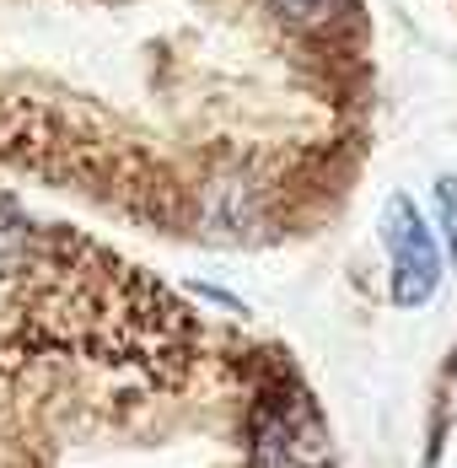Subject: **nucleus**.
I'll use <instances>...</instances> for the list:
<instances>
[{
  "label": "nucleus",
  "instance_id": "nucleus-4",
  "mask_svg": "<svg viewBox=\"0 0 457 468\" xmlns=\"http://www.w3.org/2000/svg\"><path fill=\"white\" fill-rule=\"evenodd\" d=\"M274 5H280L285 16H296V22H318L334 0H274Z\"/></svg>",
  "mask_w": 457,
  "mask_h": 468
},
{
  "label": "nucleus",
  "instance_id": "nucleus-2",
  "mask_svg": "<svg viewBox=\"0 0 457 468\" xmlns=\"http://www.w3.org/2000/svg\"><path fill=\"white\" fill-rule=\"evenodd\" d=\"M253 468H328V436L313 410H264L253 425Z\"/></svg>",
  "mask_w": 457,
  "mask_h": 468
},
{
  "label": "nucleus",
  "instance_id": "nucleus-3",
  "mask_svg": "<svg viewBox=\"0 0 457 468\" xmlns=\"http://www.w3.org/2000/svg\"><path fill=\"white\" fill-rule=\"evenodd\" d=\"M436 210H441V232H447V248H452V259H457V173H447L436 184Z\"/></svg>",
  "mask_w": 457,
  "mask_h": 468
},
{
  "label": "nucleus",
  "instance_id": "nucleus-1",
  "mask_svg": "<svg viewBox=\"0 0 457 468\" xmlns=\"http://www.w3.org/2000/svg\"><path fill=\"white\" fill-rule=\"evenodd\" d=\"M382 242H388V259H393V302L399 307H425L441 285V253H436V237L420 221L404 194L388 199L382 210Z\"/></svg>",
  "mask_w": 457,
  "mask_h": 468
}]
</instances>
